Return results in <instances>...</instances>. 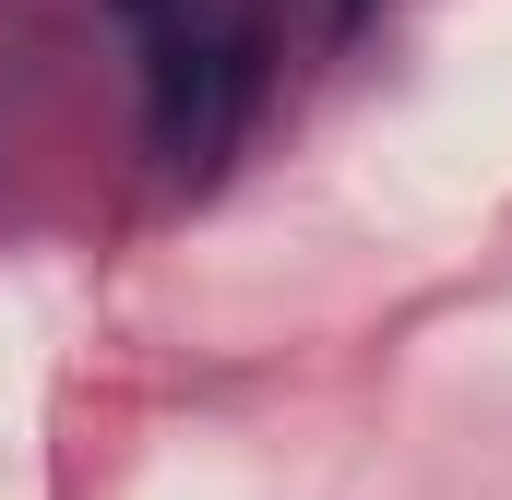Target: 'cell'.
<instances>
[{"label": "cell", "mask_w": 512, "mask_h": 500, "mask_svg": "<svg viewBox=\"0 0 512 500\" xmlns=\"http://www.w3.org/2000/svg\"><path fill=\"white\" fill-rule=\"evenodd\" d=\"M262 84V48H251V12L227 0H191L167 36H143V120H155V155L167 167H215L227 131Z\"/></svg>", "instance_id": "obj_1"}, {"label": "cell", "mask_w": 512, "mask_h": 500, "mask_svg": "<svg viewBox=\"0 0 512 500\" xmlns=\"http://www.w3.org/2000/svg\"><path fill=\"white\" fill-rule=\"evenodd\" d=\"M108 12H120L131 36H167V24H179V12H191V0H108Z\"/></svg>", "instance_id": "obj_2"}, {"label": "cell", "mask_w": 512, "mask_h": 500, "mask_svg": "<svg viewBox=\"0 0 512 500\" xmlns=\"http://www.w3.org/2000/svg\"><path fill=\"white\" fill-rule=\"evenodd\" d=\"M358 12H370V0H334V24H358Z\"/></svg>", "instance_id": "obj_3"}]
</instances>
